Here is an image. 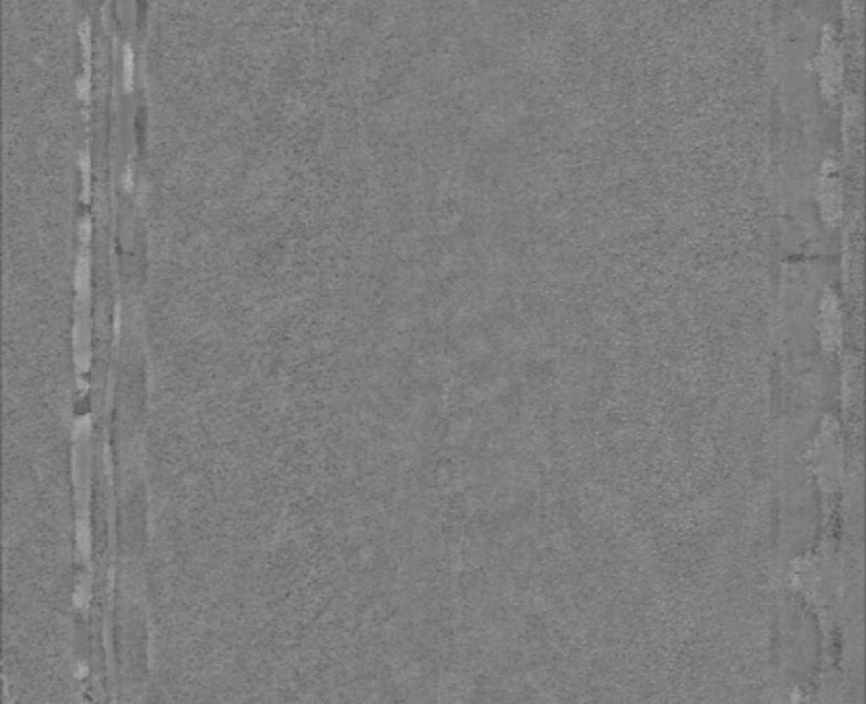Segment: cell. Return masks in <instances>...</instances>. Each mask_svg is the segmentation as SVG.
Here are the masks:
<instances>
[{"label": "cell", "mask_w": 866, "mask_h": 704, "mask_svg": "<svg viewBox=\"0 0 866 704\" xmlns=\"http://www.w3.org/2000/svg\"><path fill=\"white\" fill-rule=\"evenodd\" d=\"M821 74H823V85L833 91L837 87V81H839V74H841V62H839L837 48H835L833 39H829V37H825V43H823Z\"/></svg>", "instance_id": "obj_1"}, {"label": "cell", "mask_w": 866, "mask_h": 704, "mask_svg": "<svg viewBox=\"0 0 866 704\" xmlns=\"http://www.w3.org/2000/svg\"><path fill=\"white\" fill-rule=\"evenodd\" d=\"M819 198H821L823 215H825L827 219H837V215H839V207H841V201H839V188H837V182H835L831 176H825V178L821 180Z\"/></svg>", "instance_id": "obj_2"}, {"label": "cell", "mask_w": 866, "mask_h": 704, "mask_svg": "<svg viewBox=\"0 0 866 704\" xmlns=\"http://www.w3.org/2000/svg\"><path fill=\"white\" fill-rule=\"evenodd\" d=\"M133 76H135V54L131 46H126L122 54V85L126 91L133 89Z\"/></svg>", "instance_id": "obj_3"}, {"label": "cell", "mask_w": 866, "mask_h": 704, "mask_svg": "<svg viewBox=\"0 0 866 704\" xmlns=\"http://www.w3.org/2000/svg\"><path fill=\"white\" fill-rule=\"evenodd\" d=\"M89 91H91V85H89V74H85L83 79H79V81H76V95H79L83 102H89Z\"/></svg>", "instance_id": "obj_4"}, {"label": "cell", "mask_w": 866, "mask_h": 704, "mask_svg": "<svg viewBox=\"0 0 866 704\" xmlns=\"http://www.w3.org/2000/svg\"><path fill=\"white\" fill-rule=\"evenodd\" d=\"M122 186H124V190H131V188H133V172H131V170H126V172H124Z\"/></svg>", "instance_id": "obj_5"}]
</instances>
